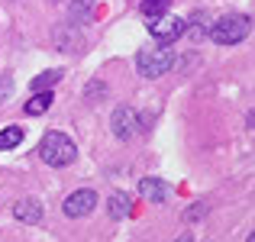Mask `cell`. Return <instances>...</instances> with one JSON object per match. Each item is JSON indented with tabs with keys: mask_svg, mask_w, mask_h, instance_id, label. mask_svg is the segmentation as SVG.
<instances>
[{
	"mask_svg": "<svg viewBox=\"0 0 255 242\" xmlns=\"http://www.w3.org/2000/svg\"><path fill=\"white\" fill-rule=\"evenodd\" d=\"M174 65V52L171 45H155V42H145L142 49L136 52V68L142 78H158L165 75Z\"/></svg>",
	"mask_w": 255,
	"mask_h": 242,
	"instance_id": "6da1fadb",
	"label": "cell"
},
{
	"mask_svg": "<svg viewBox=\"0 0 255 242\" xmlns=\"http://www.w3.org/2000/svg\"><path fill=\"white\" fill-rule=\"evenodd\" d=\"M39 155H42L45 165L62 168V165H71V161H75L78 149H75V142H71L65 132H49V136L42 139V145H39Z\"/></svg>",
	"mask_w": 255,
	"mask_h": 242,
	"instance_id": "7a4b0ae2",
	"label": "cell"
},
{
	"mask_svg": "<svg viewBox=\"0 0 255 242\" xmlns=\"http://www.w3.org/2000/svg\"><path fill=\"white\" fill-rule=\"evenodd\" d=\"M249 36V16H220L217 23L210 26V39L220 45H236Z\"/></svg>",
	"mask_w": 255,
	"mask_h": 242,
	"instance_id": "3957f363",
	"label": "cell"
},
{
	"mask_svg": "<svg viewBox=\"0 0 255 242\" xmlns=\"http://www.w3.org/2000/svg\"><path fill=\"white\" fill-rule=\"evenodd\" d=\"M149 29H152L155 45H171V42H178V39L187 32V19H181V16H162L158 23H152Z\"/></svg>",
	"mask_w": 255,
	"mask_h": 242,
	"instance_id": "277c9868",
	"label": "cell"
},
{
	"mask_svg": "<svg viewBox=\"0 0 255 242\" xmlns=\"http://www.w3.org/2000/svg\"><path fill=\"white\" fill-rule=\"evenodd\" d=\"M94 207H97V194H94L91 187H84V191H75L68 200H65V213H68V217H87Z\"/></svg>",
	"mask_w": 255,
	"mask_h": 242,
	"instance_id": "5b68a950",
	"label": "cell"
},
{
	"mask_svg": "<svg viewBox=\"0 0 255 242\" xmlns=\"http://www.w3.org/2000/svg\"><path fill=\"white\" fill-rule=\"evenodd\" d=\"M113 132L120 139H132V132H136V110L132 107H120L113 113Z\"/></svg>",
	"mask_w": 255,
	"mask_h": 242,
	"instance_id": "8992f818",
	"label": "cell"
},
{
	"mask_svg": "<svg viewBox=\"0 0 255 242\" xmlns=\"http://www.w3.org/2000/svg\"><path fill=\"white\" fill-rule=\"evenodd\" d=\"M13 217H16L19 223H39V220H42V204L32 200V197H23V200L13 204Z\"/></svg>",
	"mask_w": 255,
	"mask_h": 242,
	"instance_id": "52a82bcc",
	"label": "cell"
},
{
	"mask_svg": "<svg viewBox=\"0 0 255 242\" xmlns=\"http://www.w3.org/2000/svg\"><path fill=\"white\" fill-rule=\"evenodd\" d=\"M139 194H142L145 200H152V204H165L168 187H165L162 181H155V178H142V181H139Z\"/></svg>",
	"mask_w": 255,
	"mask_h": 242,
	"instance_id": "ba28073f",
	"label": "cell"
},
{
	"mask_svg": "<svg viewBox=\"0 0 255 242\" xmlns=\"http://www.w3.org/2000/svg\"><path fill=\"white\" fill-rule=\"evenodd\" d=\"M142 16L149 19V26L152 23H158L162 16H168V10H171V0H142Z\"/></svg>",
	"mask_w": 255,
	"mask_h": 242,
	"instance_id": "9c48e42d",
	"label": "cell"
},
{
	"mask_svg": "<svg viewBox=\"0 0 255 242\" xmlns=\"http://www.w3.org/2000/svg\"><path fill=\"white\" fill-rule=\"evenodd\" d=\"M129 213H132V197L129 194H113L110 197V217L123 220V217H129Z\"/></svg>",
	"mask_w": 255,
	"mask_h": 242,
	"instance_id": "30bf717a",
	"label": "cell"
},
{
	"mask_svg": "<svg viewBox=\"0 0 255 242\" xmlns=\"http://www.w3.org/2000/svg\"><path fill=\"white\" fill-rule=\"evenodd\" d=\"M58 81H62V71H55V68H52V71H45V75L32 78V84H29V87H32L36 94H49V87H55Z\"/></svg>",
	"mask_w": 255,
	"mask_h": 242,
	"instance_id": "8fae6325",
	"label": "cell"
},
{
	"mask_svg": "<svg viewBox=\"0 0 255 242\" xmlns=\"http://www.w3.org/2000/svg\"><path fill=\"white\" fill-rule=\"evenodd\" d=\"M52 97H55V94H36V97H29V100H26V113H29V117L45 113L52 107Z\"/></svg>",
	"mask_w": 255,
	"mask_h": 242,
	"instance_id": "7c38bea8",
	"label": "cell"
},
{
	"mask_svg": "<svg viewBox=\"0 0 255 242\" xmlns=\"http://www.w3.org/2000/svg\"><path fill=\"white\" fill-rule=\"evenodd\" d=\"M19 142H23V129H19V126H6V129L0 132V149H16Z\"/></svg>",
	"mask_w": 255,
	"mask_h": 242,
	"instance_id": "4fadbf2b",
	"label": "cell"
},
{
	"mask_svg": "<svg viewBox=\"0 0 255 242\" xmlns=\"http://www.w3.org/2000/svg\"><path fill=\"white\" fill-rule=\"evenodd\" d=\"M87 13H91V0H75V3H71V16L75 19H84Z\"/></svg>",
	"mask_w": 255,
	"mask_h": 242,
	"instance_id": "5bb4252c",
	"label": "cell"
},
{
	"mask_svg": "<svg viewBox=\"0 0 255 242\" xmlns=\"http://www.w3.org/2000/svg\"><path fill=\"white\" fill-rule=\"evenodd\" d=\"M10 81H3V84H0V100H6V97H10Z\"/></svg>",
	"mask_w": 255,
	"mask_h": 242,
	"instance_id": "9a60e30c",
	"label": "cell"
},
{
	"mask_svg": "<svg viewBox=\"0 0 255 242\" xmlns=\"http://www.w3.org/2000/svg\"><path fill=\"white\" fill-rule=\"evenodd\" d=\"M246 242H255V236H249V239H246Z\"/></svg>",
	"mask_w": 255,
	"mask_h": 242,
	"instance_id": "2e32d148",
	"label": "cell"
}]
</instances>
